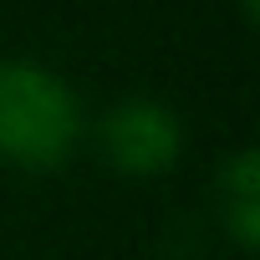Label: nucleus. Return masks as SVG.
Wrapping results in <instances>:
<instances>
[{
  "label": "nucleus",
  "instance_id": "nucleus-1",
  "mask_svg": "<svg viewBox=\"0 0 260 260\" xmlns=\"http://www.w3.org/2000/svg\"><path fill=\"white\" fill-rule=\"evenodd\" d=\"M92 112L82 92L36 56H0V164L16 174H61L87 148Z\"/></svg>",
  "mask_w": 260,
  "mask_h": 260
},
{
  "label": "nucleus",
  "instance_id": "nucleus-2",
  "mask_svg": "<svg viewBox=\"0 0 260 260\" xmlns=\"http://www.w3.org/2000/svg\"><path fill=\"white\" fill-rule=\"evenodd\" d=\"M87 143H97V158L122 179H164L189 148V127L164 97L127 92L102 107V117L87 127Z\"/></svg>",
  "mask_w": 260,
  "mask_h": 260
},
{
  "label": "nucleus",
  "instance_id": "nucleus-3",
  "mask_svg": "<svg viewBox=\"0 0 260 260\" xmlns=\"http://www.w3.org/2000/svg\"><path fill=\"white\" fill-rule=\"evenodd\" d=\"M214 194H219V230L235 240V250L250 255L260 240V153L250 143L219 164Z\"/></svg>",
  "mask_w": 260,
  "mask_h": 260
},
{
  "label": "nucleus",
  "instance_id": "nucleus-4",
  "mask_svg": "<svg viewBox=\"0 0 260 260\" xmlns=\"http://www.w3.org/2000/svg\"><path fill=\"white\" fill-rule=\"evenodd\" d=\"M240 16H245V21H255V0H240Z\"/></svg>",
  "mask_w": 260,
  "mask_h": 260
}]
</instances>
